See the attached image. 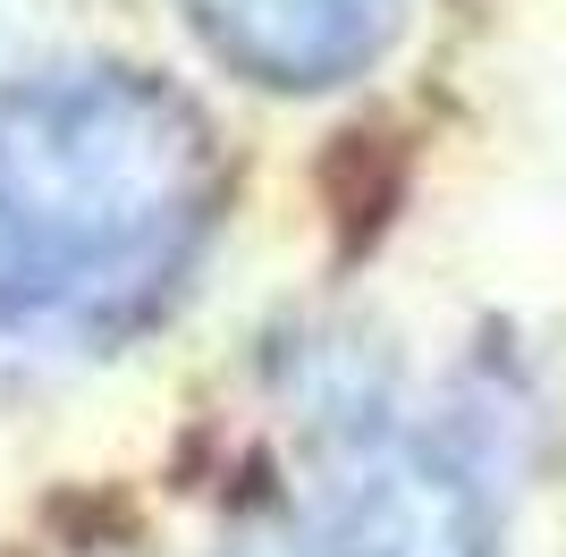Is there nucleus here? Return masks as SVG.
<instances>
[{
	"label": "nucleus",
	"instance_id": "f257e3e1",
	"mask_svg": "<svg viewBox=\"0 0 566 557\" xmlns=\"http://www.w3.org/2000/svg\"><path fill=\"white\" fill-rule=\"evenodd\" d=\"M237 161L178 76L60 60L0 85V338L118 347L195 287Z\"/></svg>",
	"mask_w": 566,
	"mask_h": 557
},
{
	"label": "nucleus",
	"instance_id": "f03ea898",
	"mask_svg": "<svg viewBox=\"0 0 566 557\" xmlns=\"http://www.w3.org/2000/svg\"><path fill=\"white\" fill-rule=\"evenodd\" d=\"M296 406L313 422L331 557H499L473 473L431 431H415L380 389L322 380Z\"/></svg>",
	"mask_w": 566,
	"mask_h": 557
},
{
	"label": "nucleus",
	"instance_id": "7ed1b4c3",
	"mask_svg": "<svg viewBox=\"0 0 566 557\" xmlns=\"http://www.w3.org/2000/svg\"><path fill=\"white\" fill-rule=\"evenodd\" d=\"M195 43L262 93H338L398 34V0H178Z\"/></svg>",
	"mask_w": 566,
	"mask_h": 557
},
{
	"label": "nucleus",
	"instance_id": "20e7f679",
	"mask_svg": "<svg viewBox=\"0 0 566 557\" xmlns=\"http://www.w3.org/2000/svg\"><path fill=\"white\" fill-rule=\"evenodd\" d=\"M229 557H331V549H322V540L305 549V540H271V533H254V540H237Z\"/></svg>",
	"mask_w": 566,
	"mask_h": 557
}]
</instances>
